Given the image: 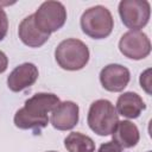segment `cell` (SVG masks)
Returning <instances> with one entry per match:
<instances>
[{"instance_id": "cell-1", "label": "cell", "mask_w": 152, "mask_h": 152, "mask_svg": "<svg viewBox=\"0 0 152 152\" xmlns=\"http://www.w3.org/2000/svg\"><path fill=\"white\" fill-rule=\"evenodd\" d=\"M59 97L52 93H37L25 101V106L17 110L14 125L20 129L40 131L49 124L48 114L59 103Z\"/></svg>"}, {"instance_id": "cell-2", "label": "cell", "mask_w": 152, "mask_h": 152, "mask_svg": "<svg viewBox=\"0 0 152 152\" xmlns=\"http://www.w3.org/2000/svg\"><path fill=\"white\" fill-rule=\"evenodd\" d=\"M55 58L62 69L70 71L80 70L84 68L89 61V49L80 39H64L57 45Z\"/></svg>"}, {"instance_id": "cell-3", "label": "cell", "mask_w": 152, "mask_h": 152, "mask_svg": "<svg viewBox=\"0 0 152 152\" xmlns=\"http://www.w3.org/2000/svg\"><path fill=\"white\" fill-rule=\"evenodd\" d=\"M82 31L94 39L107 38L114 27V20L110 11L101 5L86 10L81 17Z\"/></svg>"}, {"instance_id": "cell-4", "label": "cell", "mask_w": 152, "mask_h": 152, "mask_svg": "<svg viewBox=\"0 0 152 152\" xmlns=\"http://www.w3.org/2000/svg\"><path fill=\"white\" fill-rule=\"evenodd\" d=\"M87 122L90 129L96 134L109 135L119 122V114L110 101L100 99L90 104Z\"/></svg>"}, {"instance_id": "cell-5", "label": "cell", "mask_w": 152, "mask_h": 152, "mask_svg": "<svg viewBox=\"0 0 152 152\" xmlns=\"http://www.w3.org/2000/svg\"><path fill=\"white\" fill-rule=\"evenodd\" d=\"M36 25L45 33L58 31L66 20V10L59 1L43 2L33 14Z\"/></svg>"}, {"instance_id": "cell-6", "label": "cell", "mask_w": 152, "mask_h": 152, "mask_svg": "<svg viewBox=\"0 0 152 152\" xmlns=\"http://www.w3.org/2000/svg\"><path fill=\"white\" fill-rule=\"evenodd\" d=\"M119 14L126 27L131 31H139L148 23L150 2L146 0H122L119 4Z\"/></svg>"}, {"instance_id": "cell-7", "label": "cell", "mask_w": 152, "mask_h": 152, "mask_svg": "<svg viewBox=\"0 0 152 152\" xmlns=\"http://www.w3.org/2000/svg\"><path fill=\"white\" fill-rule=\"evenodd\" d=\"M119 50L127 58L142 59L151 52V42L141 31H128L120 38Z\"/></svg>"}, {"instance_id": "cell-8", "label": "cell", "mask_w": 152, "mask_h": 152, "mask_svg": "<svg viewBox=\"0 0 152 152\" xmlns=\"http://www.w3.org/2000/svg\"><path fill=\"white\" fill-rule=\"evenodd\" d=\"M129 78V70L121 64H108L100 72V82L102 87L113 93L122 91L127 87Z\"/></svg>"}, {"instance_id": "cell-9", "label": "cell", "mask_w": 152, "mask_h": 152, "mask_svg": "<svg viewBox=\"0 0 152 152\" xmlns=\"http://www.w3.org/2000/svg\"><path fill=\"white\" fill-rule=\"evenodd\" d=\"M78 106L72 101L59 102L51 112V125L58 131L74 128L78 122Z\"/></svg>"}, {"instance_id": "cell-10", "label": "cell", "mask_w": 152, "mask_h": 152, "mask_svg": "<svg viewBox=\"0 0 152 152\" xmlns=\"http://www.w3.org/2000/svg\"><path fill=\"white\" fill-rule=\"evenodd\" d=\"M38 78V68L33 63H23L18 65L7 77L8 88L14 91H21L31 87Z\"/></svg>"}, {"instance_id": "cell-11", "label": "cell", "mask_w": 152, "mask_h": 152, "mask_svg": "<svg viewBox=\"0 0 152 152\" xmlns=\"http://www.w3.org/2000/svg\"><path fill=\"white\" fill-rule=\"evenodd\" d=\"M18 34H19L20 40L30 48H39L44 45L50 37V33L43 32L36 25L33 14L21 20V23L19 24Z\"/></svg>"}, {"instance_id": "cell-12", "label": "cell", "mask_w": 152, "mask_h": 152, "mask_svg": "<svg viewBox=\"0 0 152 152\" xmlns=\"http://www.w3.org/2000/svg\"><path fill=\"white\" fill-rule=\"evenodd\" d=\"M145 108V102L140 95L133 91H126L118 97L115 109L118 114L127 119H137Z\"/></svg>"}, {"instance_id": "cell-13", "label": "cell", "mask_w": 152, "mask_h": 152, "mask_svg": "<svg viewBox=\"0 0 152 152\" xmlns=\"http://www.w3.org/2000/svg\"><path fill=\"white\" fill-rule=\"evenodd\" d=\"M112 137L113 141L121 148H131L135 146L140 139L138 127L128 120L119 121L112 133Z\"/></svg>"}, {"instance_id": "cell-14", "label": "cell", "mask_w": 152, "mask_h": 152, "mask_svg": "<svg viewBox=\"0 0 152 152\" xmlns=\"http://www.w3.org/2000/svg\"><path fill=\"white\" fill-rule=\"evenodd\" d=\"M64 146L69 152H94V140L81 132H71L64 139Z\"/></svg>"}, {"instance_id": "cell-15", "label": "cell", "mask_w": 152, "mask_h": 152, "mask_svg": "<svg viewBox=\"0 0 152 152\" xmlns=\"http://www.w3.org/2000/svg\"><path fill=\"white\" fill-rule=\"evenodd\" d=\"M7 30H8V19H7V14L4 11L2 7H0V40H2L6 34H7Z\"/></svg>"}, {"instance_id": "cell-16", "label": "cell", "mask_w": 152, "mask_h": 152, "mask_svg": "<svg viewBox=\"0 0 152 152\" xmlns=\"http://www.w3.org/2000/svg\"><path fill=\"white\" fill-rule=\"evenodd\" d=\"M150 74H151V69H147L140 75L141 88H144L147 94H151V76H150Z\"/></svg>"}, {"instance_id": "cell-17", "label": "cell", "mask_w": 152, "mask_h": 152, "mask_svg": "<svg viewBox=\"0 0 152 152\" xmlns=\"http://www.w3.org/2000/svg\"><path fill=\"white\" fill-rule=\"evenodd\" d=\"M97 152H122V148L114 141H107L100 146Z\"/></svg>"}, {"instance_id": "cell-18", "label": "cell", "mask_w": 152, "mask_h": 152, "mask_svg": "<svg viewBox=\"0 0 152 152\" xmlns=\"http://www.w3.org/2000/svg\"><path fill=\"white\" fill-rule=\"evenodd\" d=\"M7 65H8V58H7V56L2 51H0V74L4 72L7 69Z\"/></svg>"}, {"instance_id": "cell-19", "label": "cell", "mask_w": 152, "mask_h": 152, "mask_svg": "<svg viewBox=\"0 0 152 152\" xmlns=\"http://www.w3.org/2000/svg\"><path fill=\"white\" fill-rule=\"evenodd\" d=\"M46 152H56V151H46Z\"/></svg>"}, {"instance_id": "cell-20", "label": "cell", "mask_w": 152, "mask_h": 152, "mask_svg": "<svg viewBox=\"0 0 152 152\" xmlns=\"http://www.w3.org/2000/svg\"><path fill=\"white\" fill-rule=\"evenodd\" d=\"M148 152H150V151H148Z\"/></svg>"}]
</instances>
